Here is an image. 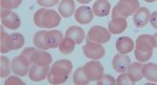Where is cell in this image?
Segmentation results:
<instances>
[{
  "label": "cell",
  "instance_id": "cell-20",
  "mask_svg": "<svg viewBox=\"0 0 157 85\" xmlns=\"http://www.w3.org/2000/svg\"><path fill=\"white\" fill-rule=\"evenodd\" d=\"M142 67H143V65L140 62H132V64H130V66L128 67L127 73H128V76H129L130 80L133 83L138 82V81H140L141 79L144 78L143 72H142Z\"/></svg>",
  "mask_w": 157,
  "mask_h": 85
},
{
  "label": "cell",
  "instance_id": "cell-32",
  "mask_svg": "<svg viewBox=\"0 0 157 85\" xmlns=\"http://www.w3.org/2000/svg\"><path fill=\"white\" fill-rule=\"evenodd\" d=\"M25 83L16 76H10L6 79L5 85H24Z\"/></svg>",
  "mask_w": 157,
  "mask_h": 85
},
{
  "label": "cell",
  "instance_id": "cell-35",
  "mask_svg": "<svg viewBox=\"0 0 157 85\" xmlns=\"http://www.w3.org/2000/svg\"><path fill=\"white\" fill-rule=\"evenodd\" d=\"M150 23H151V25H152L153 28L157 29V11L156 12H153V13L151 14Z\"/></svg>",
  "mask_w": 157,
  "mask_h": 85
},
{
  "label": "cell",
  "instance_id": "cell-34",
  "mask_svg": "<svg viewBox=\"0 0 157 85\" xmlns=\"http://www.w3.org/2000/svg\"><path fill=\"white\" fill-rule=\"evenodd\" d=\"M35 51H36V48H25L23 52H22V55L25 56V57L27 58L28 60H30V58H32V55L34 54Z\"/></svg>",
  "mask_w": 157,
  "mask_h": 85
},
{
  "label": "cell",
  "instance_id": "cell-13",
  "mask_svg": "<svg viewBox=\"0 0 157 85\" xmlns=\"http://www.w3.org/2000/svg\"><path fill=\"white\" fill-rule=\"evenodd\" d=\"M93 10L92 8L86 7H79L78 9L75 11V19H76L77 23L81 24V25H86V24H89L93 19Z\"/></svg>",
  "mask_w": 157,
  "mask_h": 85
},
{
  "label": "cell",
  "instance_id": "cell-27",
  "mask_svg": "<svg viewBox=\"0 0 157 85\" xmlns=\"http://www.w3.org/2000/svg\"><path fill=\"white\" fill-rule=\"evenodd\" d=\"M74 83L77 85H87L89 84L90 81L88 80V78L86 76L85 71H83V67H80L75 71L74 73Z\"/></svg>",
  "mask_w": 157,
  "mask_h": 85
},
{
  "label": "cell",
  "instance_id": "cell-8",
  "mask_svg": "<svg viewBox=\"0 0 157 85\" xmlns=\"http://www.w3.org/2000/svg\"><path fill=\"white\" fill-rule=\"evenodd\" d=\"M82 52L86 57L92 60H99L105 55V48L102 46V44L92 41H87V44H85L82 48Z\"/></svg>",
  "mask_w": 157,
  "mask_h": 85
},
{
  "label": "cell",
  "instance_id": "cell-22",
  "mask_svg": "<svg viewBox=\"0 0 157 85\" xmlns=\"http://www.w3.org/2000/svg\"><path fill=\"white\" fill-rule=\"evenodd\" d=\"M85 31L79 26H71L65 32V37L74 40L76 44H80L85 40Z\"/></svg>",
  "mask_w": 157,
  "mask_h": 85
},
{
  "label": "cell",
  "instance_id": "cell-36",
  "mask_svg": "<svg viewBox=\"0 0 157 85\" xmlns=\"http://www.w3.org/2000/svg\"><path fill=\"white\" fill-rule=\"evenodd\" d=\"M78 2H80V3H83V5H86V3H89L90 1H92V0H77Z\"/></svg>",
  "mask_w": 157,
  "mask_h": 85
},
{
  "label": "cell",
  "instance_id": "cell-14",
  "mask_svg": "<svg viewBox=\"0 0 157 85\" xmlns=\"http://www.w3.org/2000/svg\"><path fill=\"white\" fill-rule=\"evenodd\" d=\"M131 64L129 56L127 54H117L114 56L113 62H112V66L115 69V71H117L118 73H123L128 70V67Z\"/></svg>",
  "mask_w": 157,
  "mask_h": 85
},
{
  "label": "cell",
  "instance_id": "cell-21",
  "mask_svg": "<svg viewBox=\"0 0 157 85\" xmlns=\"http://www.w3.org/2000/svg\"><path fill=\"white\" fill-rule=\"evenodd\" d=\"M75 1L74 0H62L59 5V13L62 17L67 19L75 13Z\"/></svg>",
  "mask_w": 157,
  "mask_h": 85
},
{
  "label": "cell",
  "instance_id": "cell-11",
  "mask_svg": "<svg viewBox=\"0 0 157 85\" xmlns=\"http://www.w3.org/2000/svg\"><path fill=\"white\" fill-rule=\"evenodd\" d=\"M50 67L49 66H37V65H32L30 70L28 72V76L34 82H40L48 78Z\"/></svg>",
  "mask_w": 157,
  "mask_h": 85
},
{
  "label": "cell",
  "instance_id": "cell-6",
  "mask_svg": "<svg viewBox=\"0 0 157 85\" xmlns=\"http://www.w3.org/2000/svg\"><path fill=\"white\" fill-rule=\"evenodd\" d=\"M83 71L86 76L88 78L90 82L93 81H99L104 76V68L102 64L98 60L89 62L83 66Z\"/></svg>",
  "mask_w": 157,
  "mask_h": 85
},
{
  "label": "cell",
  "instance_id": "cell-19",
  "mask_svg": "<svg viewBox=\"0 0 157 85\" xmlns=\"http://www.w3.org/2000/svg\"><path fill=\"white\" fill-rule=\"evenodd\" d=\"M93 13L97 15L98 17H104L107 16L111 12V3L107 0H97L93 3Z\"/></svg>",
  "mask_w": 157,
  "mask_h": 85
},
{
  "label": "cell",
  "instance_id": "cell-10",
  "mask_svg": "<svg viewBox=\"0 0 157 85\" xmlns=\"http://www.w3.org/2000/svg\"><path fill=\"white\" fill-rule=\"evenodd\" d=\"M156 48V39L154 36L151 35H141L138 37L136 41V48L134 51L139 52H153Z\"/></svg>",
  "mask_w": 157,
  "mask_h": 85
},
{
  "label": "cell",
  "instance_id": "cell-29",
  "mask_svg": "<svg viewBox=\"0 0 157 85\" xmlns=\"http://www.w3.org/2000/svg\"><path fill=\"white\" fill-rule=\"evenodd\" d=\"M153 55V52H139V51H134V57L138 62H146L151 59Z\"/></svg>",
  "mask_w": 157,
  "mask_h": 85
},
{
  "label": "cell",
  "instance_id": "cell-17",
  "mask_svg": "<svg viewBox=\"0 0 157 85\" xmlns=\"http://www.w3.org/2000/svg\"><path fill=\"white\" fill-rule=\"evenodd\" d=\"M46 43L47 46L50 48H56L60 46L63 40V34L59 30H50L46 31Z\"/></svg>",
  "mask_w": 157,
  "mask_h": 85
},
{
  "label": "cell",
  "instance_id": "cell-3",
  "mask_svg": "<svg viewBox=\"0 0 157 85\" xmlns=\"http://www.w3.org/2000/svg\"><path fill=\"white\" fill-rule=\"evenodd\" d=\"M25 43V38L21 34L14 32L12 35H8L1 27L0 31V51L1 53H8L10 51H15L21 48Z\"/></svg>",
  "mask_w": 157,
  "mask_h": 85
},
{
  "label": "cell",
  "instance_id": "cell-18",
  "mask_svg": "<svg viewBox=\"0 0 157 85\" xmlns=\"http://www.w3.org/2000/svg\"><path fill=\"white\" fill-rule=\"evenodd\" d=\"M127 29V19L125 17H117L112 19L109 22V30L113 35H119L123 34Z\"/></svg>",
  "mask_w": 157,
  "mask_h": 85
},
{
  "label": "cell",
  "instance_id": "cell-37",
  "mask_svg": "<svg viewBox=\"0 0 157 85\" xmlns=\"http://www.w3.org/2000/svg\"><path fill=\"white\" fill-rule=\"evenodd\" d=\"M146 2H150V3H152V2H155L156 0H145Z\"/></svg>",
  "mask_w": 157,
  "mask_h": 85
},
{
  "label": "cell",
  "instance_id": "cell-33",
  "mask_svg": "<svg viewBox=\"0 0 157 85\" xmlns=\"http://www.w3.org/2000/svg\"><path fill=\"white\" fill-rule=\"evenodd\" d=\"M37 3L44 8H52L60 3V0H37Z\"/></svg>",
  "mask_w": 157,
  "mask_h": 85
},
{
  "label": "cell",
  "instance_id": "cell-7",
  "mask_svg": "<svg viewBox=\"0 0 157 85\" xmlns=\"http://www.w3.org/2000/svg\"><path fill=\"white\" fill-rule=\"evenodd\" d=\"M30 62L25 56L21 54L20 56H16L11 62V69L14 74L19 76H25L30 70Z\"/></svg>",
  "mask_w": 157,
  "mask_h": 85
},
{
  "label": "cell",
  "instance_id": "cell-31",
  "mask_svg": "<svg viewBox=\"0 0 157 85\" xmlns=\"http://www.w3.org/2000/svg\"><path fill=\"white\" fill-rule=\"evenodd\" d=\"M116 83H117L118 85H132V84H134V83L130 80L128 73H125V72L120 73V76H118L117 80H116Z\"/></svg>",
  "mask_w": 157,
  "mask_h": 85
},
{
  "label": "cell",
  "instance_id": "cell-25",
  "mask_svg": "<svg viewBox=\"0 0 157 85\" xmlns=\"http://www.w3.org/2000/svg\"><path fill=\"white\" fill-rule=\"evenodd\" d=\"M46 31L44 30H40V31L36 32L34 36V44L37 46L39 50L48 51L49 48L47 46L46 43Z\"/></svg>",
  "mask_w": 157,
  "mask_h": 85
},
{
  "label": "cell",
  "instance_id": "cell-26",
  "mask_svg": "<svg viewBox=\"0 0 157 85\" xmlns=\"http://www.w3.org/2000/svg\"><path fill=\"white\" fill-rule=\"evenodd\" d=\"M10 71H12V69L9 58H7L6 56H1L0 57V76L1 78H8Z\"/></svg>",
  "mask_w": 157,
  "mask_h": 85
},
{
  "label": "cell",
  "instance_id": "cell-30",
  "mask_svg": "<svg viewBox=\"0 0 157 85\" xmlns=\"http://www.w3.org/2000/svg\"><path fill=\"white\" fill-rule=\"evenodd\" d=\"M98 85H115L117 84L116 83V80L109 74H104L99 81H97Z\"/></svg>",
  "mask_w": 157,
  "mask_h": 85
},
{
  "label": "cell",
  "instance_id": "cell-2",
  "mask_svg": "<svg viewBox=\"0 0 157 85\" xmlns=\"http://www.w3.org/2000/svg\"><path fill=\"white\" fill-rule=\"evenodd\" d=\"M34 23L40 28H56L60 25L61 16L54 10L40 9L34 14Z\"/></svg>",
  "mask_w": 157,
  "mask_h": 85
},
{
  "label": "cell",
  "instance_id": "cell-38",
  "mask_svg": "<svg viewBox=\"0 0 157 85\" xmlns=\"http://www.w3.org/2000/svg\"><path fill=\"white\" fill-rule=\"evenodd\" d=\"M154 37H155V39H156V48H157V32L154 35Z\"/></svg>",
  "mask_w": 157,
  "mask_h": 85
},
{
  "label": "cell",
  "instance_id": "cell-16",
  "mask_svg": "<svg viewBox=\"0 0 157 85\" xmlns=\"http://www.w3.org/2000/svg\"><path fill=\"white\" fill-rule=\"evenodd\" d=\"M136 42L129 37H120L116 41V50L120 54H129L134 50Z\"/></svg>",
  "mask_w": 157,
  "mask_h": 85
},
{
  "label": "cell",
  "instance_id": "cell-24",
  "mask_svg": "<svg viewBox=\"0 0 157 85\" xmlns=\"http://www.w3.org/2000/svg\"><path fill=\"white\" fill-rule=\"evenodd\" d=\"M75 45H76V42L74 41V40H72L71 38H63L62 42H61L60 46H59V48H60V52L62 54H64V55H68V54L73 53L75 50Z\"/></svg>",
  "mask_w": 157,
  "mask_h": 85
},
{
  "label": "cell",
  "instance_id": "cell-12",
  "mask_svg": "<svg viewBox=\"0 0 157 85\" xmlns=\"http://www.w3.org/2000/svg\"><path fill=\"white\" fill-rule=\"evenodd\" d=\"M30 64L37 66H50L52 64V57L44 50H36L30 58Z\"/></svg>",
  "mask_w": 157,
  "mask_h": 85
},
{
  "label": "cell",
  "instance_id": "cell-23",
  "mask_svg": "<svg viewBox=\"0 0 157 85\" xmlns=\"http://www.w3.org/2000/svg\"><path fill=\"white\" fill-rule=\"evenodd\" d=\"M143 76L147 81L157 83V65L154 62H147L142 67Z\"/></svg>",
  "mask_w": 157,
  "mask_h": 85
},
{
  "label": "cell",
  "instance_id": "cell-15",
  "mask_svg": "<svg viewBox=\"0 0 157 85\" xmlns=\"http://www.w3.org/2000/svg\"><path fill=\"white\" fill-rule=\"evenodd\" d=\"M151 12L147 8L140 7V9L134 13L133 16V23L136 28H143L146 26V24L150 22Z\"/></svg>",
  "mask_w": 157,
  "mask_h": 85
},
{
  "label": "cell",
  "instance_id": "cell-1",
  "mask_svg": "<svg viewBox=\"0 0 157 85\" xmlns=\"http://www.w3.org/2000/svg\"><path fill=\"white\" fill-rule=\"evenodd\" d=\"M73 64L68 59H60L53 62L48 74V82L50 84H63L66 82L72 72Z\"/></svg>",
  "mask_w": 157,
  "mask_h": 85
},
{
  "label": "cell",
  "instance_id": "cell-9",
  "mask_svg": "<svg viewBox=\"0 0 157 85\" xmlns=\"http://www.w3.org/2000/svg\"><path fill=\"white\" fill-rule=\"evenodd\" d=\"M0 15H1V23L5 27L9 28V29L15 30L19 29L21 26V19L16 13L12 12L11 10L2 9L0 11Z\"/></svg>",
  "mask_w": 157,
  "mask_h": 85
},
{
  "label": "cell",
  "instance_id": "cell-28",
  "mask_svg": "<svg viewBox=\"0 0 157 85\" xmlns=\"http://www.w3.org/2000/svg\"><path fill=\"white\" fill-rule=\"evenodd\" d=\"M22 0H0V5L2 9L13 10L17 9L21 5Z\"/></svg>",
  "mask_w": 157,
  "mask_h": 85
},
{
  "label": "cell",
  "instance_id": "cell-5",
  "mask_svg": "<svg viewBox=\"0 0 157 85\" xmlns=\"http://www.w3.org/2000/svg\"><path fill=\"white\" fill-rule=\"evenodd\" d=\"M111 40V32L109 29L102 26H93L90 28L87 35V41H92L95 43H106Z\"/></svg>",
  "mask_w": 157,
  "mask_h": 85
},
{
  "label": "cell",
  "instance_id": "cell-4",
  "mask_svg": "<svg viewBox=\"0 0 157 85\" xmlns=\"http://www.w3.org/2000/svg\"><path fill=\"white\" fill-rule=\"evenodd\" d=\"M140 9L139 0H119L112 11V17H129Z\"/></svg>",
  "mask_w": 157,
  "mask_h": 85
}]
</instances>
